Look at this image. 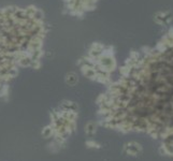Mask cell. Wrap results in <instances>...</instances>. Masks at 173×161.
<instances>
[{
  "label": "cell",
  "mask_w": 173,
  "mask_h": 161,
  "mask_svg": "<svg viewBox=\"0 0 173 161\" xmlns=\"http://www.w3.org/2000/svg\"><path fill=\"white\" fill-rule=\"evenodd\" d=\"M118 87V103L130 117L173 125V38L139 59Z\"/></svg>",
  "instance_id": "cell-1"
}]
</instances>
